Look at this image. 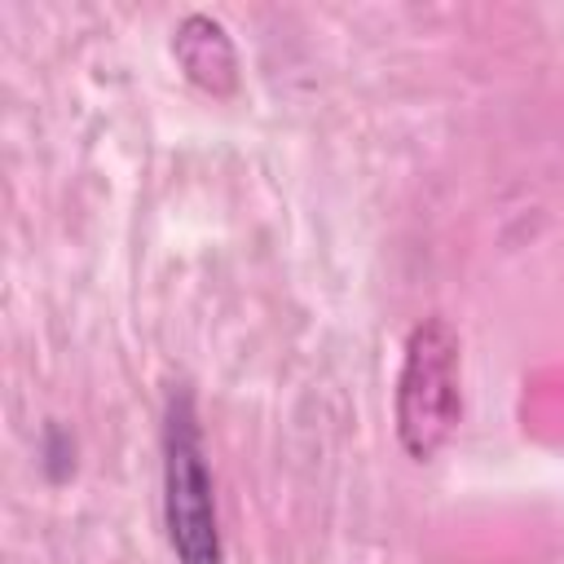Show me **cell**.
<instances>
[{
	"instance_id": "1",
	"label": "cell",
	"mask_w": 564,
	"mask_h": 564,
	"mask_svg": "<svg viewBox=\"0 0 564 564\" xmlns=\"http://www.w3.org/2000/svg\"><path fill=\"white\" fill-rule=\"evenodd\" d=\"M463 419V339L449 317L432 313L410 326L397 392H392V423L405 458L427 463L445 449Z\"/></svg>"
},
{
	"instance_id": "2",
	"label": "cell",
	"mask_w": 564,
	"mask_h": 564,
	"mask_svg": "<svg viewBox=\"0 0 564 564\" xmlns=\"http://www.w3.org/2000/svg\"><path fill=\"white\" fill-rule=\"evenodd\" d=\"M163 529L176 564H225L216 489L189 388H172L163 405Z\"/></svg>"
},
{
	"instance_id": "3",
	"label": "cell",
	"mask_w": 564,
	"mask_h": 564,
	"mask_svg": "<svg viewBox=\"0 0 564 564\" xmlns=\"http://www.w3.org/2000/svg\"><path fill=\"white\" fill-rule=\"evenodd\" d=\"M172 57L185 79L212 97H229L238 88V48L229 31L207 13H185L172 31Z\"/></svg>"
}]
</instances>
